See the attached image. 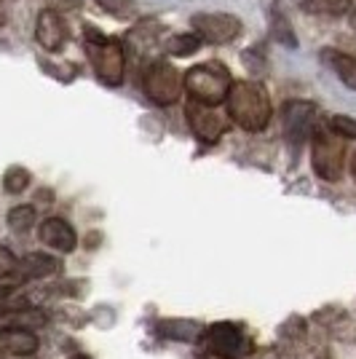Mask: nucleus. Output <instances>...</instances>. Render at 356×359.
Wrapping results in <instances>:
<instances>
[{"mask_svg": "<svg viewBox=\"0 0 356 359\" xmlns=\"http://www.w3.org/2000/svg\"><path fill=\"white\" fill-rule=\"evenodd\" d=\"M32 225H35V207L30 204H19L8 212V228L16 233H27Z\"/></svg>", "mask_w": 356, "mask_h": 359, "instance_id": "20", "label": "nucleus"}, {"mask_svg": "<svg viewBox=\"0 0 356 359\" xmlns=\"http://www.w3.org/2000/svg\"><path fill=\"white\" fill-rule=\"evenodd\" d=\"M322 60H324L327 65L335 70V75L341 78L348 89L356 91V57H351V54H343V51H332V48H327L324 54H322Z\"/></svg>", "mask_w": 356, "mask_h": 359, "instance_id": "15", "label": "nucleus"}, {"mask_svg": "<svg viewBox=\"0 0 356 359\" xmlns=\"http://www.w3.org/2000/svg\"><path fill=\"white\" fill-rule=\"evenodd\" d=\"M351 27L356 30V11H351Z\"/></svg>", "mask_w": 356, "mask_h": 359, "instance_id": "27", "label": "nucleus"}, {"mask_svg": "<svg viewBox=\"0 0 356 359\" xmlns=\"http://www.w3.org/2000/svg\"><path fill=\"white\" fill-rule=\"evenodd\" d=\"M306 14L316 16H345L354 11V0H300Z\"/></svg>", "mask_w": 356, "mask_h": 359, "instance_id": "16", "label": "nucleus"}, {"mask_svg": "<svg viewBox=\"0 0 356 359\" xmlns=\"http://www.w3.org/2000/svg\"><path fill=\"white\" fill-rule=\"evenodd\" d=\"M198 48H201V41L196 38L193 32H174L166 41V51L172 57H193Z\"/></svg>", "mask_w": 356, "mask_h": 359, "instance_id": "18", "label": "nucleus"}, {"mask_svg": "<svg viewBox=\"0 0 356 359\" xmlns=\"http://www.w3.org/2000/svg\"><path fill=\"white\" fill-rule=\"evenodd\" d=\"M311 166L313 172L324 182H338L343 177V166H345V148L343 140L332 132H313L311 135Z\"/></svg>", "mask_w": 356, "mask_h": 359, "instance_id": "6", "label": "nucleus"}, {"mask_svg": "<svg viewBox=\"0 0 356 359\" xmlns=\"http://www.w3.org/2000/svg\"><path fill=\"white\" fill-rule=\"evenodd\" d=\"M97 6L113 19H132L137 14V0H97Z\"/></svg>", "mask_w": 356, "mask_h": 359, "instance_id": "21", "label": "nucleus"}, {"mask_svg": "<svg viewBox=\"0 0 356 359\" xmlns=\"http://www.w3.org/2000/svg\"><path fill=\"white\" fill-rule=\"evenodd\" d=\"M163 338H172V341H198L201 338V325L198 322H185V319H166L161 322Z\"/></svg>", "mask_w": 356, "mask_h": 359, "instance_id": "17", "label": "nucleus"}, {"mask_svg": "<svg viewBox=\"0 0 356 359\" xmlns=\"http://www.w3.org/2000/svg\"><path fill=\"white\" fill-rule=\"evenodd\" d=\"M351 177L356 180V153L351 156Z\"/></svg>", "mask_w": 356, "mask_h": 359, "instance_id": "25", "label": "nucleus"}, {"mask_svg": "<svg viewBox=\"0 0 356 359\" xmlns=\"http://www.w3.org/2000/svg\"><path fill=\"white\" fill-rule=\"evenodd\" d=\"M83 6V0H46V8L54 14H73Z\"/></svg>", "mask_w": 356, "mask_h": 359, "instance_id": "24", "label": "nucleus"}, {"mask_svg": "<svg viewBox=\"0 0 356 359\" xmlns=\"http://www.w3.org/2000/svg\"><path fill=\"white\" fill-rule=\"evenodd\" d=\"M225 110H228V118L244 132H263L273 116L271 97L266 86L257 81H233L225 100Z\"/></svg>", "mask_w": 356, "mask_h": 359, "instance_id": "1", "label": "nucleus"}, {"mask_svg": "<svg viewBox=\"0 0 356 359\" xmlns=\"http://www.w3.org/2000/svg\"><path fill=\"white\" fill-rule=\"evenodd\" d=\"M35 38H38V43L43 46L46 51L57 54V51H62V46L67 43V38H70L67 22H64L60 14L43 8V11L38 14V22H35Z\"/></svg>", "mask_w": 356, "mask_h": 359, "instance_id": "11", "label": "nucleus"}, {"mask_svg": "<svg viewBox=\"0 0 356 359\" xmlns=\"http://www.w3.org/2000/svg\"><path fill=\"white\" fill-rule=\"evenodd\" d=\"M329 129H332V135H338L341 140H356V118H351V116L335 113L329 118Z\"/></svg>", "mask_w": 356, "mask_h": 359, "instance_id": "22", "label": "nucleus"}, {"mask_svg": "<svg viewBox=\"0 0 356 359\" xmlns=\"http://www.w3.org/2000/svg\"><path fill=\"white\" fill-rule=\"evenodd\" d=\"M201 346L209 354L220 359H247L252 354V341L244 330L233 325V322H217L201 330Z\"/></svg>", "mask_w": 356, "mask_h": 359, "instance_id": "4", "label": "nucleus"}, {"mask_svg": "<svg viewBox=\"0 0 356 359\" xmlns=\"http://www.w3.org/2000/svg\"><path fill=\"white\" fill-rule=\"evenodd\" d=\"M142 91L156 105H174L182 94V75L172 62H150L142 73Z\"/></svg>", "mask_w": 356, "mask_h": 359, "instance_id": "5", "label": "nucleus"}, {"mask_svg": "<svg viewBox=\"0 0 356 359\" xmlns=\"http://www.w3.org/2000/svg\"><path fill=\"white\" fill-rule=\"evenodd\" d=\"M185 116H188V123H191V132L196 135V140L207 142V145H214L225 135V129H228V116L217 113L214 107L188 102L185 105Z\"/></svg>", "mask_w": 356, "mask_h": 359, "instance_id": "9", "label": "nucleus"}, {"mask_svg": "<svg viewBox=\"0 0 356 359\" xmlns=\"http://www.w3.org/2000/svg\"><path fill=\"white\" fill-rule=\"evenodd\" d=\"M191 30L201 43L223 46L241 35V19L223 11H201L191 19Z\"/></svg>", "mask_w": 356, "mask_h": 359, "instance_id": "7", "label": "nucleus"}, {"mask_svg": "<svg viewBox=\"0 0 356 359\" xmlns=\"http://www.w3.org/2000/svg\"><path fill=\"white\" fill-rule=\"evenodd\" d=\"M38 236L43 241L48 250H54V252H73L75 247H78V236H75V228L67 220H62V217H46L41 228H38Z\"/></svg>", "mask_w": 356, "mask_h": 359, "instance_id": "12", "label": "nucleus"}, {"mask_svg": "<svg viewBox=\"0 0 356 359\" xmlns=\"http://www.w3.org/2000/svg\"><path fill=\"white\" fill-rule=\"evenodd\" d=\"M60 269H62V263L57 257L43 255V252H32L16 263L14 273L19 279H43V276H51V273H60Z\"/></svg>", "mask_w": 356, "mask_h": 359, "instance_id": "13", "label": "nucleus"}, {"mask_svg": "<svg viewBox=\"0 0 356 359\" xmlns=\"http://www.w3.org/2000/svg\"><path fill=\"white\" fill-rule=\"evenodd\" d=\"M86 57L91 62V70L97 75V81H102L104 86H121L123 75H126V51L123 43L116 38H102L91 30L86 32Z\"/></svg>", "mask_w": 356, "mask_h": 359, "instance_id": "3", "label": "nucleus"}, {"mask_svg": "<svg viewBox=\"0 0 356 359\" xmlns=\"http://www.w3.org/2000/svg\"><path fill=\"white\" fill-rule=\"evenodd\" d=\"M6 22V8H3V0H0V25Z\"/></svg>", "mask_w": 356, "mask_h": 359, "instance_id": "26", "label": "nucleus"}, {"mask_svg": "<svg viewBox=\"0 0 356 359\" xmlns=\"http://www.w3.org/2000/svg\"><path fill=\"white\" fill-rule=\"evenodd\" d=\"M284 137L289 145H303L306 140H311L313 123H316V105L308 100H289L284 105Z\"/></svg>", "mask_w": 356, "mask_h": 359, "instance_id": "8", "label": "nucleus"}, {"mask_svg": "<svg viewBox=\"0 0 356 359\" xmlns=\"http://www.w3.org/2000/svg\"><path fill=\"white\" fill-rule=\"evenodd\" d=\"M70 359H91V357H86V354H73Z\"/></svg>", "mask_w": 356, "mask_h": 359, "instance_id": "28", "label": "nucleus"}, {"mask_svg": "<svg viewBox=\"0 0 356 359\" xmlns=\"http://www.w3.org/2000/svg\"><path fill=\"white\" fill-rule=\"evenodd\" d=\"M271 30H273V38H276V41H282L284 46H297L295 32L289 30V25H287V19H284V16H276V19L271 22Z\"/></svg>", "mask_w": 356, "mask_h": 359, "instance_id": "23", "label": "nucleus"}, {"mask_svg": "<svg viewBox=\"0 0 356 359\" xmlns=\"http://www.w3.org/2000/svg\"><path fill=\"white\" fill-rule=\"evenodd\" d=\"M161 43V25L158 19H142L137 22L123 38V51H129L137 60H148Z\"/></svg>", "mask_w": 356, "mask_h": 359, "instance_id": "10", "label": "nucleus"}, {"mask_svg": "<svg viewBox=\"0 0 356 359\" xmlns=\"http://www.w3.org/2000/svg\"><path fill=\"white\" fill-rule=\"evenodd\" d=\"M32 175L25 169V166H8L6 169V175H3V191L11 196H19L27 191V185H30Z\"/></svg>", "mask_w": 356, "mask_h": 359, "instance_id": "19", "label": "nucleus"}, {"mask_svg": "<svg viewBox=\"0 0 356 359\" xmlns=\"http://www.w3.org/2000/svg\"><path fill=\"white\" fill-rule=\"evenodd\" d=\"M231 73L220 62H201L182 75V89L188 91L191 102L196 105L217 107L228 100L231 91Z\"/></svg>", "mask_w": 356, "mask_h": 359, "instance_id": "2", "label": "nucleus"}, {"mask_svg": "<svg viewBox=\"0 0 356 359\" xmlns=\"http://www.w3.org/2000/svg\"><path fill=\"white\" fill-rule=\"evenodd\" d=\"M38 335L32 330H0V348H6L8 354L16 357H30L38 351Z\"/></svg>", "mask_w": 356, "mask_h": 359, "instance_id": "14", "label": "nucleus"}]
</instances>
